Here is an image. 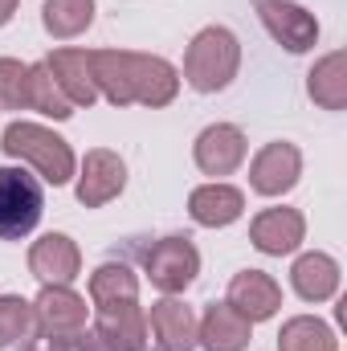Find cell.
I'll return each mask as SVG.
<instances>
[{"instance_id": "obj_1", "label": "cell", "mask_w": 347, "mask_h": 351, "mask_svg": "<svg viewBox=\"0 0 347 351\" xmlns=\"http://www.w3.org/2000/svg\"><path fill=\"white\" fill-rule=\"evenodd\" d=\"M98 94L110 106H168L180 94V74L172 62L156 53H131V49H90Z\"/></svg>"}, {"instance_id": "obj_2", "label": "cell", "mask_w": 347, "mask_h": 351, "mask_svg": "<svg viewBox=\"0 0 347 351\" xmlns=\"http://www.w3.org/2000/svg\"><path fill=\"white\" fill-rule=\"evenodd\" d=\"M241 70V41L221 29V25H208L192 37L188 53H184V82L196 90V94H217L225 90Z\"/></svg>"}, {"instance_id": "obj_3", "label": "cell", "mask_w": 347, "mask_h": 351, "mask_svg": "<svg viewBox=\"0 0 347 351\" xmlns=\"http://www.w3.org/2000/svg\"><path fill=\"white\" fill-rule=\"evenodd\" d=\"M0 147H4V156L33 164L37 176L45 184H53V188L70 184V176H74L70 143L62 135H53L49 127H41V123H8L4 135H0Z\"/></svg>"}, {"instance_id": "obj_4", "label": "cell", "mask_w": 347, "mask_h": 351, "mask_svg": "<svg viewBox=\"0 0 347 351\" xmlns=\"http://www.w3.org/2000/svg\"><path fill=\"white\" fill-rule=\"evenodd\" d=\"M45 208L41 180L25 168H0V241H21L37 229Z\"/></svg>"}, {"instance_id": "obj_5", "label": "cell", "mask_w": 347, "mask_h": 351, "mask_svg": "<svg viewBox=\"0 0 347 351\" xmlns=\"http://www.w3.org/2000/svg\"><path fill=\"white\" fill-rule=\"evenodd\" d=\"M94 335L106 351H147V319L139 298L94 302Z\"/></svg>"}, {"instance_id": "obj_6", "label": "cell", "mask_w": 347, "mask_h": 351, "mask_svg": "<svg viewBox=\"0 0 347 351\" xmlns=\"http://www.w3.org/2000/svg\"><path fill=\"white\" fill-rule=\"evenodd\" d=\"M143 269H147V278H152L156 290L184 294L196 282V274H200V254H196V245L188 237H164V241H156L147 250Z\"/></svg>"}, {"instance_id": "obj_7", "label": "cell", "mask_w": 347, "mask_h": 351, "mask_svg": "<svg viewBox=\"0 0 347 351\" xmlns=\"http://www.w3.org/2000/svg\"><path fill=\"white\" fill-rule=\"evenodd\" d=\"M258 16L265 33L286 49V53H307L319 41V21L294 0H258Z\"/></svg>"}, {"instance_id": "obj_8", "label": "cell", "mask_w": 347, "mask_h": 351, "mask_svg": "<svg viewBox=\"0 0 347 351\" xmlns=\"http://www.w3.org/2000/svg\"><path fill=\"white\" fill-rule=\"evenodd\" d=\"M246 152H250L246 131L233 127V123H213L192 143V160L204 176H233L246 164Z\"/></svg>"}, {"instance_id": "obj_9", "label": "cell", "mask_w": 347, "mask_h": 351, "mask_svg": "<svg viewBox=\"0 0 347 351\" xmlns=\"http://www.w3.org/2000/svg\"><path fill=\"white\" fill-rule=\"evenodd\" d=\"M90 306L82 294H74L70 286H41L37 302H33V327L45 335H78L86 331Z\"/></svg>"}, {"instance_id": "obj_10", "label": "cell", "mask_w": 347, "mask_h": 351, "mask_svg": "<svg viewBox=\"0 0 347 351\" xmlns=\"http://www.w3.org/2000/svg\"><path fill=\"white\" fill-rule=\"evenodd\" d=\"M302 176V156L294 143L278 139V143H265L254 164H250V188L258 196H286Z\"/></svg>"}, {"instance_id": "obj_11", "label": "cell", "mask_w": 347, "mask_h": 351, "mask_svg": "<svg viewBox=\"0 0 347 351\" xmlns=\"http://www.w3.org/2000/svg\"><path fill=\"white\" fill-rule=\"evenodd\" d=\"M82 269V250L74 245V237L66 233H45L41 241H33L29 250V274L41 286H70Z\"/></svg>"}, {"instance_id": "obj_12", "label": "cell", "mask_w": 347, "mask_h": 351, "mask_svg": "<svg viewBox=\"0 0 347 351\" xmlns=\"http://www.w3.org/2000/svg\"><path fill=\"white\" fill-rule=\"evenodd\" d=\"M123 188H127V164H123L115 152H106V147L86 152L82 176H78V204L102 208V204H110Z\"/></svg>"}, {"instance_id": "obj_13", "label": "cell", "mask_w": 347, "mask_h": 351, "mask_svg": "<svg viewBox=\"0 0 347 351\" xmlns=\"http://www.w3.org/2000/svg\"><path fill=\"white\" fill-rule=\"evenodd\" d=\"M307 237V221L298 208H265L254 217L250 225V241L254 250L265 258H282V254H294Z\"/></svg>"}, {"instance_id": "obj_14", "label": "cell", "mask_w": 347, "mask_h": 351, "mask_svg": "<svg viewBox=\"0 0 347 351\" xmlns=\"http://www.w3.org/2000/svg\"><path fill=\"white\" fill-rule=\"evenodd\" d=\"M225 302H229L233 311H241L250 323H265V319H274L278 306H282V286H278L265 269H241V274H233Z\"/></svg>"}, {"instance_id": "obj_15", "label": "cell", "mask_w": 347, "mask_h": 351, "mask_svg": "<svg viewBox=\"0 0 347 351\" xmlns=\"http://www.w3.org/2000/svg\"><path fill=\"white\" fill-rule=\"evenodd\" d=\"M250 331L254 323L241 311H233L229 302H213L204 306V319L196 323V343L204 351H246L254 339Z\"/></svg>"}, {"instance_id": "obj_16", "label": "cell", "mask_w": 347, "mask_h": 351, "mask_svg": "<svg viewBox=\"0 0 347 351\" xmlns=\"http://www.w3.org/2000/svg\"><path fill=\"white\" fill-rule=\"evenodd\" d=\"M241 213H246L241 188L221 184V180L200 184V188H192V196H188V217H192L196 225H204V229H225V225H233Z\"/></svg>"}, {"instance_id": "obj_17", "label": "cell", "mask_w": 347, "mask_h": 351, "mask_svg": "<svg viewBox=\"0 0 347 351\" xmlns=\"http://www.w3.org/2000/svg\"><path fill=\"white\" fill-rule=\"evenodd\" d=\"M53 82L74 106H94L98 102V82H94V66H90V49H53L45 58Z\"/></svg>"}, {"instance_id": "obj_18", "label": "cell", "mask_w": 347, "mask_h": 351, "mask_svg": "<svg viewBox=\"0 0 347 351\" xmlns=\"http://www.w3.org/2000/svg\"><path fill=\"white\" fill-rule=\"evenodd\" d=\"M152 335H156V348L160 351H192L196 348V315L188 302L180 298H164L152 306V319H147Z\"/></svg>"}, {"instance_id": "obj_19", "label": "cell", "mask_w": 347, "mask_h": 351, "mask_svg": "<svg viewBox=\"0 0 347 351\" xmlns=\"http://www.w3.org/2000/svg\"><path fill=\"white\" fill-rule=\"evenodd\" d=\"M290 286L302 302H327L339 290V262L327 254H302L290 265Z\"/></svg>"}, {"instance_id": "obj_20", "label": "cell", "mask_w": 347, "mask_h": 351, "mask_svg": "<svg viewBox=\"0 0 347 351\" xmlns=\"http://www.w3.org/2000/svg\"><path fill=\"white\" fill-rule=\"evenodd\" d=\"M307 94L323 110H344L347 106V53L344 49H335V53L315 62V70L307 74Z\"/></svg>"}, {"instance_id": "obj_21", "label": "cell", "mask_w": 347, "mask_h": 351, "mask_svg": "<svg viewBox=\"0 0 347 351\" xmlns=\"http://www.w3.org/2000/svg\"><path fill=\"white\" fill-rule=\"evenodd\" d=\"M41 25L49 37L70 41L94 25V0H45L41 4Z\"/></svg>"}, {"instance_id": "obj_22", "label": "cell", "mask_w": 347, "mask_h": 351, "mask_svg": "<svg viewBox=\"0 0 347 351\" xmlns=\"http://www.w3.org/2000/svg\"><path fill=\"white\" fill-rule=\"evenodd\" d=\"M278 351H339V339L323 319L294 315L278 331Z\"/></svg>"}, {"instance_id": "obj_23", "label": "cell", "mask_w": 347, "mask_h": 351, "mask_svg": "<svg viewBox=\"0 0 347 351\" xmlns=\"http://www.w3.org/2000/svg\"><path fill=\"white\" fill-rule=\"evenodd\" d=\"M29 110H41V114H49L58 123H66L74 114V102L62 94V86L53 82V74H49L45 62L29 66Z\"/></svg>"}, {"instance_id": "obj_24", "label": "cell", "mask_w": 347, "mask_h": 351, "mask_svg": "<svg viewBox=\"0 0 347 351\" xmlns=\"http://www.w3.org/2000/svg\"><path fill=\"white\" fill-rule=\"evenodd\" d=\"M110 298H139V278L131 265L106 262L90 274V302H110Z\"/></svg>"}, {"instance_id": "obj_25", "label": "cell", "mask_w": 347, "mask_h": 351, "mask_svg": "<svg viewBox=\"0 0 347 351\" xmlns=\"http://www.w3.org/2000/svg\"><path fill=\"white\" fill-rule=\"evenodd\" d=\"M29 335H33V302L16 294H0V351L25 343Z\"/></svg>"}, {"instance_id": "obj_26", "label": "cell", "mask_w": 347, "mask_h": 351, "mask_svg": "<svg viewBox=\"0 0 347 351\" xmlns=\"http://www.w3.org/2000/svg\"><path fill=\"white\" fill-rule=\"evenodd\" d=\"M29 106V66L16 58H0V110H25Z\"/></svg>"}, {"instance_id": "obj_27", "label": "cell", "mask_w": 347, "mask_h": 351, "mask_svg": "<svg viewBox=\"0 0 347 351\" xmlns=\"http://www.w3.org/2000/svg\"><path fill=\"white\" fill-rule=\"evenodd\" d=\"M21 351H106L98 343V335H86V331H78V335H45V331H33Z\"/></svg>"}, {"instance_id": "obj_28", "label": "cell", "mask_w": 347, "mask_h": 351, "mask_svg": "<svg viewBox=\"0 0 347 351\" xmlns=\"http://www.w3.org/2000/svg\"><path fill=\"white\" fill-rule=\"evenodd\" d=\"M12 12H16V0H0V29L12 21Z\"/></svg>"}]
</instances>
